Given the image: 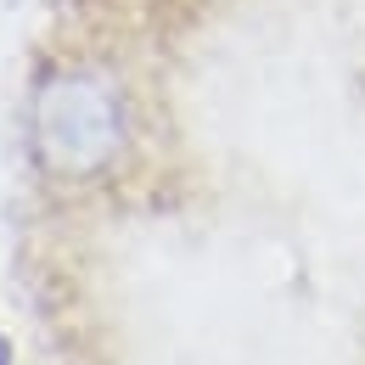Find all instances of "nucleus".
<instances>
[{
  "mask_svg": "<svg viewBox=\"0 0 365 365\" xmlns=\"http://www.w3.org/2000/svg\"><path fill=\"white\" fill-rule=\"evenodd\" d=\"M29 140H34L40 169L62 180L101 175L124 146V101L113 91V79H101L91 68L46 73L29 107Z\"/></svg>",
  "mask_w": 365,
  "mask_h": 365,
  "instance_id": "1",
  "label": "nucleus"
}]
</instances>
